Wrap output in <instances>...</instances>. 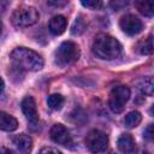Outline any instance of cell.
I'll list each match as a JSON object with an SVG mask.
<instances>
[{"instance_id": "19", "label": "cell", "mask_w": 154, "mask_h": 154, "mask_svg": "<svg viewBox=\"0 0 154 154\" xmlns=\"http://www.w3.org/2000/svg\"><path fill=\"white\" fill-rule=\"evenodd\" d=\"M87 29V23L83 18V16H78L75 19V23L71 28V32L73 35H81L82 32H84V30Z\"/></svg>"}, {"instance_id": "12", "label": "cell", "mask_w": 154, "mask_h": 154, "mask_svg": "<svg viewBox=\"0 0 154 154\" xmlns=\"http://www.w3.org/2000/svg\"><path fill=\"white\" fill-rule=\"evenodd\" d=\"M118 149L123 154H129L135 149V140L130 134H122L118 138Z\"/></svg>"}, {"instance_id": "10", "label": "cell", "mask_w": 154, "mask_h": 154, "mask_svg": "<svg viewBox=\"0 0 154 154\" xmlns=\"http://www.w3.org/2000/svg\"><path fill=\"white\" fill-rule=\"evenodd\" d=\"M13 143L20 154H30L32 149V140L29 135L20 134L13 137Z\"/></svg>"}, {"instance_id": "22", "label": "cell", "mask_w": 154, "mask_h": 154, "mask_svg": "<svg viewBox=\"0 0 154 154\" xmlns=\"http://www.w3.org/2000/svg\"><path fill=\"white\" fill-rule=\"evenodd\" d=\"M38 154H61V152L53 147H45L38 152Z\"/></svg>"}, {"instance_id": "24", "label": "cell", "mask_w": 154, "mask_h": 154, "mask_svg": "<svg viewBox=\"0 0 154 154\" xmlns=\"http://www.w3.org/2000/svg\"><path fill=\"white\" fill-rule=\"evenodd\" d=\"M48 5H54V6H64L66 5V1L59 2V1H48Z\"/></svg>"}, {"instance_id": "25", "label": "cell", "mask_w": 154, "mask_h": 154, "mask_svg": "<svg viewBox=\"0 0 154 154\" xmlns=\"http://www.w3.org/2000/svg\"><path fill=\"white\" fill-rule=\"evenodd\" d=\"M4 87H5V83H4V79L0 77V95H1V93L4 91Z\"/></svg>"}, {"instance_id": "20", "label": "cell", "mask_w": 154, "mask_h": 154, "mask_svg": "<svg viewBox=\"0 0 154 154\" xmlns=\"http://www.w3.org/2000/svg\"><path fill=\"white\" fill-rule=\"evenodd\" d=\"M81 4L84 6V7H88V8H90V10H99V8H101L102 7V1H100V0H82L81 1Z\"/></svg>"}, {"instance_id": "18", "label": "cell", "mask_w": 154, "mask_h": 154, "mask_svg": "<svg viewBox=\"0 0 154 154\" xmlns=\"http://www.w3.org/2000/svg\"><path fill=\"white\" fill-rule=\"evenodd\" d=\"M137 49L141 54H150L153 52V38H152V34L143 41H141L137 46Z\"/></svg>"}, {"instance_id": "11", "label": "cell", "mask_w": 154, "mask_h": 154, "mask_svg": "<svg viewBox=\"0 0 154 154\" xmlns=\"http://www.w3.org/2000/svg\"><path fill=\"white\" fill-rule=\"evenodd\" d=\"M66 25H67V20L64 16L61 14H57L54 17H52V19L49 20L48 23V28H49V31L53 34V35H61L65 29H66Z\"/></svg>"}, {"instance_id": "17", "label": "cell", "mask_w": 154, "mask_h": 154, "mask_svg": "<svg viewBox=\"0 0 154 154\" xmlns=\"http://www.w3.org/2000/svg\"><path fill=\"white\" fill-rule=\"evenodd\" d=\"M64 102H65L64 96L60 95V94H52V95H49L48 99H47L48 106H49L52 109H57V111L63 107Z\"/></svg>"}, {"instance_id": "6", "label": "cell", "mask_w": 154, "mask_h": 154, "mask_svg": "<svg viewBox=\"0 0 154 154\" xmlns=\"http://www.w3.org/2000/svg\"><path fill=\"white\" fill-rule=\"evenodd\" d=\"M107 144H108V137L105 132L100 130H96V129L91 130L88 132L85 137V146L94 154L105 152L107 149Z\"/></svg>"}, {"instance_id": "9", "label": "cell", "mask_w": 154, "mask_h": 154, "mask_svg": "<svg viewBox=\"0 0 154 154\" xmlns=\"http://www.w3.org/2000/svg\"><path fill=\"white\" fill-rule=\"evenodd\" d=\"M52 141H54L58 144L67 146L71 142V135L70 131L63 125V124H54L49 131Z\"/></svg>"}, {"instance_id": "4", "label": "cell", "mask_w": 154, "mask_h": 154, "mask_svg": "<svg viewBox=\"0 0 154 154\" xmlns=\"http://www.w3.org/2000/svg\"><path fill=\"white\" fill-rule=\"evenodd\" d=\"M38 17H40V14L35 7L28 6V5H22L13 11L11 19L16 26L25 28V26L34 25L38 20Z\"/></svg>"}, {"instance_id": "23", "label": "cell", "mask_w": 154, "mask_h": 154, "mask_svg": "<svg viewBox=\"0 0 154 154\" xmlns=\"http://www.w3.org/2000/svg\"><path fill=\"white\" fill-rule=\"evenodd\" d=\"M0 154H16L12 149L10 148H6V147H1L0 148Z\"/></svg>"}, {"instance_id": "8", "label": "cell", "mask_w": 154, "mask_h": 154, "mask_svg": "<svg viewBox=\"0 0 154 154\" xmlns=\"http://www.w3.org/2000/svg\"><path fill=\"white\" fill-rule=\"evenodd\" d=\"M22 111L25 116V118L28 119V122L30 123V125L35 126L38 123V112H37V107H36V102L34 100V97L31 96H25L22 101Z\"/></svg>"}, {"instance_id": "3", "label": "cell", "mask_w": 154, "mask_h": 154, "mask_svg": "<svg viewBox=\"0 0 154 154\" xmlns=\"http://www.w3.org/2000/svg\"><path fill=\"white\" fill-rule=\"evenodd\" d=\"M81 55L79 47L72 41H64L54 53V63L58 66H66L78 60Z\"/></svg>"}, {"instance_id": "14", "label": "cell", "mask_w": 154, "mask_h": 154, "mask_svg": "<svg viewBox=\"0 0 154 154\" xmlns=\"http://www.w3.org/2000/svg\"><path fill=\"white\" fill-rule=\"evenodd\" d=\"M142 120V116L140 112L137 111H131L129 112L125 118H124V125L128 128V129H132V128H136Z\"/></svg>"}, {"instance_id": "13", "label": "cell", "mask_w": 154, "mask_h": 154, "mask_svg": "<svg viewBox=\"0 0 154 154\" xmlns=\"http://www.w3.org/2000/svg\"><path fill=\"white\" fill-rule=\"evenodd\" d=\"M17 128H18L17 119L13 116H11V114L0 111V130H4V131H13Z\"/></svg>"}, {"instance_id": "1", "label": "cell", "mask_w": 154, "mask_h": 154, "mask_svg": "<svg viewBox=\"0 0 154 154\" xmlns=\"http://www.w3.org/2000/svg\"><path fill=\"white\" fill-rule=\"evenodd\" d=\"M11 61L19 71H38L43 67V59L38 53L25 47H17L11 52Z\"/></svg>"}, {"instance_id": "2", "label": "cell", "mask_w": 154, "mask_h": 154, "mask_svg": "<svg viewBox=\"0 0 154 154\" xmlns=\"http://www.w3.org/2000/svg\"><path fill=\"white\" fill-rule=\"evenodd\" d=\"M93 52L103 60H113L122 55L123 47L120 42L108 34H99L93 41Z\"/></svg>"}, {"instance_id": "5", "label": "cell", "mask_w": 154, "mask_h": 154, "mask_svg": "<svg viewBox=\"0 0 154 154\" xmlns=\"http://www.w3.org/2000/svg\"><path fill=\"white\" fill-rule=\"evenodd\" d=\"M130 97V89L125 85H117L114 87L111 93H109V97H108V106L112 109V112L114 113H120L128 100Z\"/></svg>"}, {"instance_id": "21", "label": "cell", "mask_w": 154, "mask_h": 154, "mask_svg": "<svg viewBox=\"0 0 154 154\" xmlns=\"http://www.w3.org/2000/svg\"><path fill=\"white\" fill-rule=\"evenodd\" d=\"M153 136H154V131H153V124H149L144 131H143V137L147 141H153Z\"/></svg>"}, {"instance_id": "26", "label": "cell", "mask_w": 154, "mask_h": 154, "mask_svg": "<svg viewBox=\"0 0 154 154\" xmlns=\"http://www.w3.org/2000/svg\"><path fill=\"white\" fill-rule=\"evenodd\" d=\"M1 31H2V23H1V20H0V35H1Z\"/></svg>"}, {"instance_id": "16", "label": "cell", "mask_w": 154, "mask_h": 154, "mask_svg": "<svg viewBox=\"0 0 154 154\" xmlns=\"http://www.w3.org/2000/svg\"><path fill=\"white\" fill-rule=\"evenodd\" d=\"M135 6L137 7V10L142 14H144L147 17H152L153 13H154V4L150 2V1H143V0L136 1L135 2Z\"/></svg>"}, {"instance_id": "7", "label": "cell", "mask_w": 154, "mask_h": 154, "mask_svg": "<svg viewBox=\"0 0 154 154\" xmlns=\"http://www.w3.org/2000/svg\"><path fill=\"white\" fill-rule=\"evenodd\" d=\"M119 26L125 34H128L130 36H134V35H137L142 30L143 25H142L141 19H138L135 14L129 13V14H125L120 18Z\"/></svg>"}, {"instance_id": "15", "label": "cell", "mask_w": 154, "mask_h": 154, "mask_svg": "<svg viewBox=\"0 0 154 154\" xmlns=\"http://www.w3.org/2000/svg\"><path fill=\"white\" fill-rule=\"evenodd\" d=\"M137 88L140 89V91L144 95H148V96H152L153 95V78L152 77H144V78H141L137 83Z\"/></svg>"}]
</instances>
